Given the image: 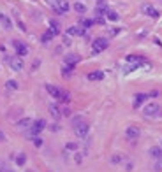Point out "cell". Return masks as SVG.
<instances>
[{"label":"cell","mask_w":162,"mask_h":172,"mask_svg":"<svg viewBox=\"0 0 162 172\" xmlns=\"http://www.w3.org/2000/svg\"><path fill=\"white\" fill-rule=\"evenodd\" d=\"M159 112H160V106L157 102H150L143 107V114L146 118H155V116H159Z\"/></svg>","instance_id":"obj_1"},{"label":"cell","mask_w":162,"mask_h":172,"mask_svg":"<svg viewBox=\"0 0 162 172\" xmlns=\"http://www.w3.org/2000/svg\"><path fill=\"white\" fill-rule=\"evenodd\" d=\"M108 46H109V42H108V39H95L94 42H92V53L94 55H99V53H102L104 49H108Z\"/></svg>","instance_id":"obj_2"},{"label":"cell","mask_w":162,"mask_h":172,"mask_svg":"<svg viewBox=\"0 0 162 172\" xmlns=\"http://www.w3.org/2000/svg\"><path fill=\"white\" fill-rule=\"evenodd\" d=\"M5 62H9V65H11V69H13L14 72H19V70H23V67H25V63H23V60H21V56H13V58H9V56H5Z\"/></svg>","instance_id":"obj_3"},{"label":"cell","mask_w":162,"mask_h":172,"mask_svg":"<svg viewBox=\"0 0 162 172\" xmlns=\"http://www.w3.org/2000/svg\"><path fill=\"white\" fill-rule=\"evenodd\" d=\"M125 63H131V65H134V67H143V65H148V62L144 60L143 56H139V55H129V56L125 58Z\"/></svg>","instance_id":"obj_4"},{"label":"cell","mask_w":162,"mask_h":172,"mask_svg":"<svg viewBox=\"0 0 162 172\" xmlns=\"http://www.w3.org/2000/svg\"><path fill=\"white\" fill-rule=\"evenodd\" d=\"M88 130H90V127H88L85 121H79V123L74 125V133H76L79 139H85V137L88 135Z\"/></svg>","instance_id":"obj_5"},{"label":"cell","mask_w":162,"mask_h":172,"mask_svg":"<svg viewBox=\"0 0 162 172\" xmlns=\"http://www.w3.org/2000/svg\"><path fill=\"white\" fill-rule=\"evenodd\" d=\"M46 128V121L44 119H37V121H32V125H30V135L34 137V135H39L42 130Z\"/></svg>","instance_id":"obj_6"},{"label":"cell","mask_w":162,"mask_h":172,"mask_svg":"<svg viewBox=\"0 0 162 172\" xmlns=\"http://www.w3.org/2000/svg\"><path fill=\"white\" fill-rule=\"evenodd\" d=\"M125 135H127V139L129 141H138L139 139V135H141V130L138 127H127V130H125Z\"/></svg>","instance_id":"obj_7"},{"label":"cell","mask_w":162,"mask_h":172,"mask_svg":"<svg viewBox=\"0 0 162 172\" xmlns=\"http://www.w3.org/2000/svg\"><path fill=\"white\" fill-rule=\"evenodd\" d=\"M13 48L16 49V55L18 56H27L28 55V48L23 44L21 40H13Z\"/></svg>","instance_id":"obj_8"},{"label":"cell","mask_w":162,"mask_h":172,"mask_svg":"<svg viewBox=\"0 0 162 172\" xmlns=\"http://www.w3.org/2000/svg\"><path fill=\"white\" fill-rule=\"evenodd\" d=\"M141 11H143L146 16H150V18H159V16H160V13H159L153 5H150V4H143V5H141Z\"/></svg>","instance_id":"obj_9"},{"label":"cell","mask_w":162,"mask_h":172,"mask_svg":"<svg viewBox=\"0 0 162 172\" xmlns=\"http://www.w3.org/2000/svg\"><path fill=\"white\" fill-rule=\"evenodd\" d=\"M46 91L50 93L53 98H57V100H60V97H62V90L58 86H55V84H46Z\"/></svg>","instance_id":"obj_10"},{"label":"cell","mask_w":162,"mask_h":172,"mask_svg":"<svg viewBox=\"0 0 162 172\" xmlns=\"http://www.w3.org/2000/svg\"><path fill=\"white\" fill-rule=\"evenodd\" d=\"M69 9H71V5H69V2H67V0H60V2H58V5H57V7H55L53 11H55L57 14H65Z\"/></svg>","instance_id":"obj_11"},{"label":"cell","mask_w":162,"mask_h":172,"mask_svg":"<svg viewBox=\"0 0 162 172\" xmlns=\"http://www.w3.org/2000/svg\"><path fill=\"white\" fill-rule=\"evenodd\" d=\"M85 28H83V27H69L67 28V32H65V34H67V35L69 37H72V35H85Z\"/></svg>","instance_id":"obj_12"},{"label":"cell","mask_w":162,"mask_h":172,"mask_svg":"<svg viewBox=\"0 0 162 172\" xmlns=\"http://www.w3.org/2000/svg\"><path fill=\"white\" fill-rule=\"evenodd\" d=\"M146 98H150L148 93H138V95L134 97V107H139L141 104H144V102H146Z\"/></svg>","instance_id":"obj_13"},{"label":"cell","mask_w":162,"mask_h":172,"mask_svg":"<svg viewBox=\"0 0 162 172\" xmlns=\"http://www.w3.org/2000/svg\"><path fill=\"white\" fill-rule=\"evenodd\" d=\"M150 156H152L153 160H160L162 158V148L160 146H153V148H150Z\"/></svg>","instance_id":"obj_14"},{"label":"cell","mask_w":162,"mask_h":172,"mask_svg":"<svg viewBox=\"0 0 162 172\" xmlns=\"http://www.w3.org/2000/svg\"><path fill=\"white\" fill-rule=\"evenodd\" d=\"M88 77V81H102L104 79V72L102 70H94L90 72V74L86 76Z\"/></svg>","instance_id":"obj_15"},{"label":"cell","mask_w":162,"mask_h":172,"mask_svg":"<svg viewBox=\"0 0 162 172\" xmlns=\"http://www.w3.org/2000/svg\"><path fill=\"white\" fill-rule=\"evenodd\" d=\"M0 23H2L4 30H11V28H13V21H11L5 14H0Z\"/></svg>","instance_id":"obj_16"},{"label":"cell","mask_w":162,"mask_h":172,"mask_svg":"<svg viewBox=\"0 0 162 172\" xmlns=\"http://www.w3.org/2000/svg\"><path fill=\"white\" fill-rule=\"evenodd\" d=\"M63 62L67 63V65H76L79 62V55H67V56L63 58Z\"/></svg>","instance_id":"obj_17"},{"label":"cell","mask_w":162,"mask_h":172,"mask_svg":"<svg viewBox=\"0 0 162 172\" xmlns=\"http://www.w3.org/2000/svg\"><path fill=\"white\" fill-rule=\"evenodd\" d=\"M30 125H32V119L30 118H23V119H19L18 123H16V127L21 128V130H25V128H30Z\"/></svg>","instance_id":"obj_18"},{"label":"cell","mask_w":162,"mask_h":172,"mask_svg":"<svg viewBox=\"0 0 162 172\" xmlns=\"http://www.w3.org/2000/svg\"><path fill=\"white\" fill-rule=\"evenodd\" d=\"M53 37H55V34H53V30L50 28V30H46L44 34H42V37H40V42H44V44H48V42H50V40L53 39Z\"/></svg>","instance_id":"obj_19"},{"label":"cell","mask_w":162,"mask_h":172,"mask_svg":"<svg viewBox=\"0 0 162 172\" xmlns=\"http://www.w3.org/2000/svg\"><path fill=\"white\" fill-rule=\"evenodd\" d=\"M72 70H74V65H63V69H62V76L63 77H71L72 76Z\"/></svg>","instance_id":"obj_20"},{"label":"cell","mask_w":162,"mask_h":172,"mask_svg":"<svg viewBox=\"0 0 162 172\" xmlns=\"http://www.w3.org/2000/svg\"><path fill=\"white\" fill-rule=\"evenodd\" d=\"M72 7H74V11H76V13H79V14H85L86 13V5L83 4V2H76Z\"/></svg>","instance_id":"obj_21"},{"label":"cell","mask_w":162,"mask_h":172,"mask_svg":"<svg viewBox=\"0 0 162 172\" xmlns=\"http://www.w3.org/2000/svg\"><path fill=\"white\" fill-rule=\"evenodd\" d=\"M25 163H27V154H25V153H19L18 156H16V165H18V167H23Z\"/></svg>","instance_id":"obj_22"},{"label":"cell","mask_w":162,"mask_h":172,"mask_svg":"<svg viewBox=\"0 0 162 172\" xmlns=\"http://www.w3.org/2000/svg\"><path fill=\"white\" fill-rule=\"evenodd\" d=\"M106 18H108L109 21H118V13H116V11L108 9V13H106Z\"/></svg>","instance_id":"obj_23"},{"label":"cell","mask_w":162,"mask_h":172,"mask_svg":"<svg viewBox=\"0 0 162 172\" xmlns=\"http://www.w3.org/2000/svg\"><path fill=\"white\" fill-rule=\"evenodd\" d=\"M50 111H51V116H53V118H57V119L62 116V111H60L57 106H50Z\"/></svg>","instance_id":"obj_24"},{"label":"cell","mask_w":162,"mask_h":172,"mask_svg":"<svg viewBox=\"0 0 162 172\" xmlns=\"http://www.w3.org/2000/svg\"><path fill=\"white\" fill-rule=\"evenodd\" d=\"M94 19H88V18H85V19H81V27H83V28H85V30H86V28H92V25H94Z\"/></svg>","instance_id":"obj_25"},{"label":"cell","mask_w":162,"mask_h":172,"mask_svg":"<svg viewBox=\"0 0 162 172\" xmlns=\"http://www.w3.org/2000/svg\"><path fill=\"white\" fill-rule=\"evenodd\" d=\"M5 88H7V90H18V88H19V84L16 83V81L11 79V81H7V83H5Z\"/></svg>","instance_id":"obj_26"},{"label":"cell","mask_w":162,"mask_h":172,"mask_svg":"<svg viewBox=\"0 0 162 172\" xmlns=\"http://www.w3.org/2000/svg\"><path fill=\"white\" fill-rule=\"evenodd\" d=\"M60 102H63V104H69V102H71V93H67V91H62V97H60Z\"/></svg>","instance_id":"obj_27"},{"label":"cell","mask_w":162,"mask_h":172,"mask_svg":"<svg viewBox=\"0 0 162 172\" xmlns=\"http://www.w3.org/2000/svg\"><path fill=\"white\" fill-rule=\"evenodd\" d=\"M32 141H34V146H35V148H40V146H42V139H40L39 135H34Z\"/></svg>","instance_id":"obj_28"},{"label":"cell","mask_w":162,"mask_h":172,"mask_svg":"<svg viewBox=\"0 0 162 172\" xmlns=\"http://www.w3.org/2000/svg\"><path fill=\"white\" fill-rule=\"evenodd\" d=\"M65 149H67V151H76L78 149V144H76V142H69V144H65Z\"/></svg>","instance_id":"obj_29"},{"label":"cell","mask_w":162,"mask_h":172,"mask_svg":"<svg viewBox=\"0 0 162 172\" xmlns=\"http://www.w3.org/2000/svg\"><path fill=\"white\" fill-rule=\"evenodd\" d=\"M122 160H123V156H122L120 153H116V154H115V156L111 158V162H113V163H120Z\"/></svg>","instance_id":"obj_30"},{"label":"cell","mask_w":162,"mask_h":172,"mask_svg":"<svg viewBox=\"0 0 162 172\" xmlns=\"http://www.w3.org/2000/svg\"><path fill=\"white\" fill-rule=\"evenodd\" d=\"M58 2H60V0H46V4L50 5V7H53V9L58 5Z\"/></svg>","instance_id":"obj_31"},{"label":"cell","mask_w":162,"mask_h":172,"mask_svg":"<svg viewBox=\"0 0 162 172\" xmlns=\"http://www.w3.org/2000/svg\"><path fill=\"white\" fill-rule=\"evenodd\" d=\"M155 170H162V158L155 160Z\"/></svg>","instance_id":"obj_32"},{"label":"cell","mask_w":162,"mask_h":172,"mask_svg":"<svg viewBox=\"0 0 162 172\" xmlns=\"http://www.w3.org/2000/svg\"><path fill=\"white\" fill-rule=\"evenodd\" d=\"M18 27H19V28H21V30H23V32H27V28H25V23H23V21H21V19H18Z\"/></svg>","instance_id":"obj_33"},{"label":"cell","mask_w":162,"mask_h":172,"mask_svg":"<svg viewBox=\"0 0 162 172\" xmlns=\"http://www.w3.org/2000/svg\"><path fill=\"white\" fill-rule=\"evenodd\" d=\"M63 44H65V46H69V44H71V40H69V35H65V37H63Z\"/></svg>","instance_id":"obj_34"},{"label":"cell","mask_w":162,"mask_h":172,"mask_svg":"<svg viewBox=\"0 0 162 172\" xmlns=\"http://www.w3.org/2000/svg\"><path fill=\"white\" fill-rule=\"evenodd\" d=\"M118 32H120V30H116V28H115V30H113V28H111V30H109V35H116Z\"/></svg>","instance_id":"obj_35"},{"label":"cell","mask_w":162,"mask_h":172,"mask_svg":"<svg viewBox=\"0 0 162 172\" xmlns=\"http://www.w3.org/2000/svg\"><path fill=\"white\" fill-rule=\"evenodd\" d=\"M5 141V135H4V132H0V142H4Z\"/></svg>","instance_id":"obj_36"},{"label":"cell","mask_w":162,"mask_h":172,"mask_svg":"<svg viewBox=\"0 0 162 172\" xmlns=\"http://www.w3.org/2000/svg\"><path fill=\"white\" fill-rule=\"evenodd\" d=\"M0 172H2V169H0Z\"/></svg>","instance_id":"obj_37"},{"label":"cell","mask_w":162,"mask_h":172,"mask_svg":"<svg viewBox=\"0 0 162 172\" xmlns=\"http://www.w3.org/2000/svg\"><path fill=\"white\" fill-rule=\"evenodd\" d=\"M160 146H162V142H160Z\"/></svg>","instance_id":"obj_38"}]
</instances>
